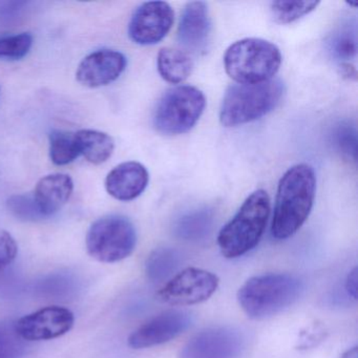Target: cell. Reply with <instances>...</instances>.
<instances>
[{"instance_id":"6da1fadb","label":"cell","mask_w":358,"mask_h":358,"mask_svg":"<svg viewBox=\"0 0 358 358\" xmlns=\"http://www.w3.org/2000/svg\"><path fill=\"white\" fill-rule=\"evenodd\" d=\"M315 189V173L310 165H294L282 175L272 217L274 238L287 240L301 229L313 207Z\"/></svg>"},{"instance_id":"5b68a950","label":"cell","mask_w":358,"mask_h":358,"mask_svg":"<svg viewBox=\"0 0 358 358\" xmlns=\"http://www.w3.org/2000/svg\"><path fill=\"white\" fill-rule=\"evenodd\" d=\"M280 49L261 38L236 41L224 55L226 73L241 85L271 80L280 70Z\"/></svg>"},{"instance_id":"d4e9b609","label":"cell","mask_w":358,"mask_h":358,"mask_svg":"<svg viewBox=\"0 0 358 358\" xmlns=\"http://www.w3.org/2000/svg\"><path fill=\"white\" fill-rule=\"evenodd\" d=\"M320 1H273L270 5L272 17L280 24H292L317 8Z\"/></svg>"},{"instance_id":"8992f818","label":"cell","mask_w":358,"mask_h":358,"mask_svg":"<svg viewBox=\"0 0 358 358\" xmlns=\"http://www.w3.org/2000/svg\"><path fill=\"white\" fill-rule=\"evenodd\" d=\"M137 231L124 215H108L96 220L87 230L85 246L90 257L101 263H118L137 246Z\"/></svg>"},{"instance_id":"8fae6325","label":"cell","mask_w":358,"mask_h":358,"mask_svg":"<svg viewBox=\"0 0 358 358\" xmlns=\"http://www.w3.org/2000/svg\"><path fill=\"white\" fill-rule=\"evenodd\" d=\"M175 22L173 8L164 1H148L137 8L129 24V36L139 45L160 43Z\"/></svg>"},{"instance_id":"ba28073f","label":"cell","mask_w":358,"mask_h":358,"mask_svg":"<svg viewBox=\"0 0 358 358\" xmlns=\"http://www.w3.org/2000/svg\"><path fill=\"white\" fill-rule=\"evenodd\" d=\"M219 285V278L213 272L201 268H186L161 287L157 299L171 306L196 305L210 299Z\"/></svg>"},{"instance_id":"7402d4cb","label":"cell","mask_w":358,"mask_h":358,"mask_svg":"<svg viewBox=\"0 0 358 358\" xmlns=\"http://www.w3.org/2000/svg\"><path fill=\"white\" fill-rule=\"evenodd\" d=\"M50 158L57 166L70 164L80 156L76 135L72 131L54 129L49 135Z\"/></svg>"},{"instance_id":"44dd1931","label":"cell","mask_w":358,"mask_h":358,"mask_svg":"<svg viewBox=\"0 0 358 358\" xmlns=\"http://www.w3.org/2000/svg\"><path fill=\"white\" fill-rule=\"evenodd\" d=\"M213 215L207 209L192 211L180 217L175 232L180 238L198 242L208 236L213 226Z\"/></svg>"},{"instance_id":"d6986e66","label":"cell","mask_w":358,"mask_h":358,"mask_svg":"<svg viewBox=\"0 0 358 358\" xmlns=\"http://www.w3.org/2000/svg\"><path fill=\"white\" fill-rule=\"evenodd\" d=\"M182 264L179 251L169 247H162L152 251L145 262V274L152 282L166 280L176 273Z\"/></svg>"},{"instance_id":"ac0fdd59","label":"cell","mask_w":358,"mask_h":358,"mask_svg":"<svg viewBox=\"0 0 358 358\" xmlns=\"http://www.w3.org/2000/svg\"><path fill=\"white\" fill-rule=\"evenodd\" d=\"M160 76L173 85L185 81L194 71V62L186 52L173 48H163L157 58Z\"/></svg>"},{"instance_id":"484cf974","label":"cell","mask_w":358,"mask_h":358,"mask_svg":"<svg viewBox=\"0 0 358 358\" xmlns=\"http://www.w3.org/2000/svg\"><path fill=\"white\" fill-rule=\"evenodd\" d=\"M33 41L32 34L27 32L0 37V59L8 62L22 60L30 53Z\"/></svg>"},{"instance_id":"83f0119b","label":"cell","mask_w":358,"mask_h":358,"mask_svg":"<svg viewBox=\"0 0 358 358\" xmlns=\"http://www.w3.org/2000/svg\"><path fill=\"white\" fill-rule=\"evenodd\" d=\"M18 255V245L11 234L0 230V267L11 265Z\"/></svg>"},{"instance_id":"9a60e30c","label":"cell","mask_w":358,"mask_h":358,"mask_svg":"<svg viewBox=\"0 0 358 358\" xmlns=\"http://www.w3.org/2000/svg\"><path fill=\"white\" fill-rule=\"evenodd\" d=\"M150 182V173L141 163L129 161L117 165L106 178L108 194L121 202L135 200L143 194Z\"/></svg>"},{"instance_id":"9c48e42d","label":"cell","mask_w":358,"mask_h":358,"mask_svg":"<svg viewBox=\"0 0 358 358\" xmlns=\"http://www.w3.org/2000/svg\"><path fill=\"white\" fill-rule=\"evenodd\" d=\"M245 345L244 335L238 329L209 327L190 337L178 358H240Z\"/></svg>"},{"instance_id":"30bf717a","label":"cell","mask_w":358,"mask_h":358,"mask_svg":"<svg viewBox=\"0 0 358 358\" xmlns=\"http://www.w3.org/2000/svg\"><path fill=\"white\" fill-rule=\"evenodd\" d=\"M194 317L187 311L169 310L158 314L136 329L127 345L135 350L148 349L169 343L192 327Z\"/></svg>"},{"instance_id":"1f68e13d","label":"cell","mask_w":358,"mask_h":358,"mask_svg":"<svg viewBox=\"0 0 358 358\" xmlns=\"http://www.w3.org/2000/svg\"><path fill=\"white\" fill-rule=\"evenodd\" d=\"M1 270H3V268L0 267V271H1Z\"/></svg>"},{"instance_id":"cb8c5ba5","label":"cell","mask_w":358,"mask_h":358,"mask_svg":"<svg viewBox=\"0 0 358 358\" xmlns=\"http://www.w3.org/2000/svg\"><path fill=\"white\" fill-rule=\"evenodd\" d=\"M27 349L28 341L18 333L16 320H0V358H22Z\"/></svg>"},{"instance_id":"7a4b0ae2","label":"cell","mask_w":358,"mask_h":358,"mask_svg":"<svg viewBox=\"0 0 358 358\" xmlns=\"http://www.w3.org/2000/svg\"><path fill=\"white\" fill-rule=\"evenodd\" d=\"M305 291L299 276L266 273L252 276L238 289V301L251 320L272 317L296 303Z\"/></svg>"},{"instance_id":"7c38bea8","label":"cell","mask_w":358,"mask_h":358,"mask_svg":"<svg viewBox=\"0 0 358 358\" xmlns=\"http://www.w3.org/2000/svg\"><path fill=\"white\" fill-rule=\"evenodd\" d=\"M75 315L68 308L49 306L16 320V329L27 341H51L70 332Z\"/></svg>"},{"instance_id":"4dcf8cb0","label":"cell","mask_w":358,"mask_h":358,"mask_svg":"<svg viewBox=\"0 0 358 358\" xmlns=\"http://www.w3.org/2000/svg\"><path fill=\"white\" fill-rule=\"evenodd\" d=\"M341 358H358V347L354 345L351 349H348L341 355Z\"/></svg>"},{"instance_id":"4316f807","label":"cell","mask_w":358,"mask_h":358,"mask_svg":"<svg viewBox=\"0 0 358 358\" xmlns=\"http://www.w3.org/2000/svg\"><path fill=\"white\" fill-rule=\"evenodd\" d=\"M10 213L24 222H38L45 219L35 203L33 194H14L7 201Z\"/></svg>"},{"instance_id":"f546056e","label":"cell","mask_w":358,"mask_h":358,"mask_svg":"<svg viewBox=\"0 0 358 358\" xmlns=\"http://www.w3.org/2000/svg\"><path fill=\"white\" fill-rule=\"evenodd\" d=\"M341 75H343L345 78L348 79H356V70L353 66L349 64V62H345V64H341Z\"/></svg>"},{"instance_id":"ffe728a7","label":"cell","mask_w":358,"mask_h":358,"mask_svg":"<svg viewBox=\"0 0 358 358\" xmlns=\"http://www.w3.org/2000/svg\"><path fill=\"white\" fill-rule=\"evenodd\" d=\"M328 50L341 64L354 59L357 54V28L355 22H345L329 37Z\"/></svg>"},{"instance_id":"4fadbf2b","label":"cell","mask_w":358,"mask_h":358,"mask_svg":"<svg viewBox=\"0 0 358 358\" xmlns=\"http://www.w3.org/2000/svg\"><path fill=\"white\" fill-rule=\"evenodd\" d=\"M127 59L116 50L102 49L83 58L77 68L76 79L90 89L106 87L115 83L124 72Z\"/></svg>"},{"instance_id":"277c9868","label":"cell","mask_w":358,"mask_h":358,"mask_svg":"<svg viewBox=\"0 0 358 358\" xmlns=\"http://www.w3.org/2000/svg\"><path fill=\"white\" fill-rule=\"evenodd\" d=\"M284 94L285 85L280 79L231 85L224 96L220 121L226 127L253 122L272 112Z\"/></svg>"},{"instance_id":"2e32d148","label":"cell","mask_w":358,"mask_h":358,"mask_svg":"<svg viewBox=\"0 0 358 358\" xmlns=\"http://www.w3.org/2000/svg\"><path fill=\"white\" fill-rule=\"evenodd\" d=\"M74 182L66 173H51L37 182L33 198L43 217L57 213L72 196Z\"/></svg>"},{"instance_id":"e0dca14e","label":"cell","mask_w":358,"mask_h":358,"mask_svg":"<svg viewBox=\"0 0 358 358\" xmlns=\"http://www.w3.org/2000/svg\"><path fill=\"white\" fill-rule=\"evenodd\" d=\"M80 155L94 165L106 163L114 154L115 141L108 134L96 129H80L75 133Z\"/></svg>"},{"instance_id":"3957f363","label":"cell","mask_w":358,"mask_h":358,"mask_svg":"<svg viewBox=\"0 0 358 358\" xmlns=\"http://www.w3.org/2000/svg\"><path fill=\"white\" fill-rule=\"evenodd\" d=\"M270 215V198L264 189L255 190L238 213L220 230L217 246L226 259H234L255 249L261 241Z\"/></svg>"},{"instance_id":"5bb4252c","label":"cell","mask_w":358,"mask_h":358,"mask_svg":"<svg viewBox=\"0 0 358 358\" xmlns=\"http://www.w3.org/2000/svg\"><path fill=\"white\" fill-rule=\"evenodd\" d=\"M211 38V20L208 7L203 1H192L184 8L178 27V41L194 54L208 49Z\"/></svg>"},{"instance_id":"603a6c76","label":"cell","mask_w":358,"mask_h":358,"mask_svg":"<svg viewBox=\"0 0 358 358\" xmlns=\"http://www.w3.org/2000/svg\"><path fill=\"white\" fill-rule=\"evenodd\" d=\"M331 143L343 158L356 162L357 156V131L349 121H339L331 129Z\"/></svg>"},{"instance_id":"52a82bcc","label":"cell","mask_w":358,"mask_h":358,"mask_svg":"<svg viewBox=\"0 0 358 358\" xmlns=\"http://www.w3.org/2000/svg\"><path fill=\"white\" fill-rule=\"evenodd\" d=\"M206 106L204 94L190 85L169 90L157 106L154 125L164 135H182L200 120Z\"/></svg>"},{"instance_id":"f1b7e54d","label":"cell","mask_w":358,"mask_h":358,"mask_svg":"<svg viewBox=\"0 0 358 358\" xmlns=\"http://www.w3.org/2000/svg\"><path fill=\"white\" fill-rule=\"evenodd\" d=\"M357 282H358V270L357 267H354L353 270L349 272L347 278H345V288L348 295L354 301L357 299Z\"/></svg>"}]
</instances>
